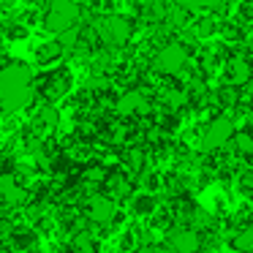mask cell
<instances>
[{"label":"cell","mask_w":253,"mask_h":253,"mask_svg":"<svg viewBox=\"0 0 253 253\" xmlns=\"http://www.w3.org/2000/svg\"><path fill=\"white\" fill-rule=\"evenodd\" d=\"M231 133H234V120H231V117H223V115L215 117V120L207 126L204 136H202V150H204V153L220 150L231 139Z\"/></svg>","instance_id":"cell-4"},{"label":"cell","mask_w":253,"mask_h":253,"mask_svg":"<svg viewBox=\"0 0 253 253\" xmlns=\"http://www.w3.org/2000/svg\"><path fill=\"white\" fill-rule=\"evenodd\" d=\"M3 3H11V0H3Z\"/></svg>","instance_id":"cell-28"},{"label":"cell","mask_w":253,"mask_h":253,"mask_svg":"<svg viewBox=\"0 0 253 253\" xmlns=\"http://www.w3.org/2000/svg\"><path fill=\"white\" fill-rule=\"evenodd\" d=\"M0 253H8V251H0Z\"/></svg>","instance_id":"cell-29"},{"label":"cell","mask_w":253,"mask_h":253,"mask_svg":"<svg viewBox=\"0 0 253 253\" xmlns=\"http://www.w3.org/2000/svg\"><path fill=\"white\" fill-rule=\"evenodd\" d=\"M188 63V49L182 44H166L158 49V55H155L153 66L158 74H164V77H174V74H180L182 68H185Z\"/></svg>","instance_id":"cell-3"},{"label":"cell","mask_w":253,"mask_h":253,"mask_svg":"<svg viewBox=\"0 0 253 253\" xmlns=\"http://www.w3.org/2000/svg\"><path fill=\"white\" fill-rule=\"evenodd\" d=\"M39 120L44 123L46 128H57V123H60V112H57V106H44V109L39 112Z\"/></svg>","instance_id":"cell-17"},{"label":"cell","mask_w":253,"mask_h":253,"mask_svg":"<svg viewBox=\"0 0 253 253\" xmlns=\"http://www.w3.org/2000/svg\"><path fill=\"white\" fill-rule=\"evenodd\" d=\"M33 101V71L25 63H6L0 68V109L19 112Z\"/></svg>","instance_id":"cell-1"},{"label":"cell","mask_w":253,"mask_h":253,"mask_svg":"<svg viewBox=\"0 0 253 253\" xmlns=\"http://www.w3.org/2000/svg\"><path fill=\"white\" fill-rule=\"evenodd\" d=\"M153 210H155V199L150 196V193H142V196L133 199V212H139V215H150Z\"/></svg>","instance_id":"cell-15"},{"label":"cell","mask_w":253,"mask_h":253,"mask_svg":"<svg viewBox=\"0 0 253 253\" xmlns=\"http://www.w3.org/2000/svg\"><path fill=\"white\" fill-rule=\"evenodd\" d=\"M60 52H63V49L57 46V41H55V44H46V46H41V49H39V60H41V63H49V60H55Z\"/></svg>","instance_id":"cell-19"},{"label":"cell","mask_w":253,"mask_h":253,"mask_svg":"<svg viewBox=\"0 0 253 253\" xmlns=\"http://www.w3.org/2000/svg\"><path fill=\"white\" fill-rule=\"evenodd\" d=\"M115 202H112L109 196H90L87 202V218L93 220L95 226H109L112 220H115Z\"/></svg>","instance_id":"cell-6"},{"label":"cell","mask_w":253,"mask_h":253,"mask_svg":"<svg viewBox=\"0 0 253 253\" xmlns=\"http://www.w3.org/2000/svg\"><path fill=\"white\" fill-rule=\"evenodd\" d=\"M74 253H95V240L90 231H77V237H74Z\"/></svg>","instance_id":"cell-14"},{"label":"cell","mask_w":253,"mask_h":253,"mask_svg":"<svg viewBox=\"0 0 253 253\" xmlns=\"http://www.w3.org/2000/svg\"><path fill=\"white\" fill-rule=\"evenodd\" d=\"M174 3L180 8H188V11H191V8H220L223 0H174Z\"/></svg>","instance_id":"cell-16"},{"label":"cell","mask_w":253,"mask_h":253,"mask_svg":"<svg viewBox=\"0 0 253 253\" xmlns=\"http://www.w3.org/2000/svg\"><path fill=\"white\" fill-rule=\"evenodd\" d=\"M229 142L234 144V150L242 155V158H248V155L253 153V139H251V133H248V131H234Z\"/></svg>","instance_id":"cell-12"},{"label":"cell","mask_w":253,"mask_h":253,"mask_svg":"<svg viewBox=\"0 0 253 253\" xmlns=\"http://www.w3.org/2000/svg\"><path fill=\"white\" fill-rule=\"evenodd\" d=\"M8 36H11V39H25V36H28V30L19 28V25H11V28H8Z\"/></svg>","instance_id":"cell-24"},{"label":"cell","mask_w":253,"mask_h":253,"mask_svg":"<svg viewBox=\"0 0 253 253\" xmlns=\"http://www.w3.org/2000/svg\"><path fill=\"white\" fill-rule=\"evenodd\" d=\"M126 161H128V166H131L133 171H139V169H142V164H144V153H142V150H131V153L126 155Z\"/></svg>","instance_id":"cell-21"},{"label":"cell","mask_w":253,"mask_h":253,"mask_svg":"<svg viewBox=\"0 0 253 253\" xmlns=\"http://www.w3.org/2000/svg\"><path fill=\"white\" fill-rule=\"evenodd\" d=\"M242 191H251V174L245 171V177H242Z\"/></svg>","instance_id":"cell-25"},{"label":"cell","mask_w":253,"mask_h":253,"mask_svg":"<svg viewBox=\"0 0 253 253\" xmlns=\"http://www.w3.org/2000/svg\"><path fill=\"white\" fill-rule=\"evenodd\" d=\"M220 101H223L226 106H229V104L234 106L237 104V87H226L223 93H220Z\"/></svg>","instance_id":"cell-23"},{"label":"cell","mask_w":253,"mask_h":253,"mask_svg":"<svg viewBox=\"0 0 253 253\" xmlns=\"http://www.w3.org/2000/svg\"><path fill=\"white\" fill-rule=\"evenodd\" d=\"M117 112L120 115H144L147 112V98L139 90H128L117 98Z\"/></svg>","instance_id":"cell-8"},{"label":"cell","mask_w":253,"mask_h":253,"mask_svg":"<svg viewBox=\"0 0 253 253\" xmlns=\"http://www.w3.org/2000/svg\"><path fill=\"white\" fill-rule=\"evenodd\" d=\"M82 177L87 182H104L106 180V169H104V166H87Z\"/></svg>","instance_id":"cell-20"},{"label":"cell","mask_w":253,"mask_h":253,"mask_svg":"<svg viewBox=\"0 0 253 253\" xmlns=\"http://www.w3.org/2000/svg\"><path fill=\"white\" fill-rule=\"evenodd\" d=\"M169 248H171V251H177V253H199V251H202V237H199L196 229L182 226V229L171 231Z\"/></svg>","instance_id":"cell-7"},{"label":"cell","mask_w":253,"mask_h":253,"mask_svg":"<svg viewBox=\"0 0 253 253\" xmlns=\"http://www.w3.org/2000/svg\"><path fill=\"white\" fill-rule=\"evenodd\" d=\"M79 14H82V8H79L77 0H52L46 14H44V28L49 30V33L60 36V33H66V30L77 28Z\"/></svg>","instance_id":"cell-2"},{"label":"cell","mask_w":253,"mask_h":253,"mask_svg":"<svg viewBox=\"0 0 253 253\" xmlns=\"http://www.w3.org/2000/svg\"><path fill=\"white\" fill-rule=\"evenodd\" d=\"M0 199H3L6 207H25V204H28V191H25L22 185H17V188H11L8 193H3Z\"/></svg>","instance_id":"cell-13"},{"label":"cell","mask_w":253,"mask_h":253,"mask_svg":"<svg viewBox=\"0 0 253 253\" xmlns=\"http://www.w3.org/2000/svg\"><path fill=\"white\" fill-rule=\"evenodd\" d=\"M17 185H19V182H17V177H14V174H0V196L8 193L11 188H17Z\"/></svg>","instance_id":"cell-22"},{"label":"cell","mask_w":253,"mask_h":253,"mask_svg":"<svg viewBox=\"0 0 253 253\" xmlns=\"http://www.w3.org/2000/svg\"><path fill=\"white\" fill-rule=\"evenodd\" d=\"M231 248H234L237 253H251L253 251V229L251 226L240 229L234 237H231Z\"/></svg>","instance_id":"cell-11"},{"label":"cell","mask_w":253,"mask_h":253,"mask_svg":"<svg viewBox=\"0 0 253 253\" xmlns=\"http://www.w3.org/2000/svg\"><path fill=\"white\" fill-rule=\"evenodd\" d=\"M68 84H71V79H68L66 71L49 74V77H46V90H44V93L49 95V98H60V95L68 90Z\"/></svg>","instance_id":"cell-10"},{"label":"cell","mask_w":253,"mask_h":253,"mask_svg":"<svg viewBox=\"0 0 253 253\" xmlns=\"http://www.w3.org/2000/svg\"><path fill=\"white\" fill-rule=\"evenodd\" d=\"M242 3H245V6H248V3H251V0H242Z\"/></svg>","instance_id":"cell-27"},{"label":"cell","mask_w":253,"mask_h":253,"mask_svg":"<svg viewBox=\"0 0 253 253\" xmlns=\"http://www.w3.org/2000/svg\"><path fill=\"white\" fill-rule=\"evenodd\" d=\"M193 33H196L199 39H207V36L215 33V22L212 19H199V22L193 25Z\"/></svg>","instance_id":"cell-18"},{"label":"cell","mask_w":253,"mask_h":253,"mask_svg":"<svg viewBox=\"0 0 253 253\" xmlns=\"http://www.w3.org/2000/svg\"><path fill=\"white\" fill-rule=\"evenodd\" d=\"M226 74H229L231 87H242V84H248V79H251V66H248L245 60H231Z\"/></svg>","instance_id":"cell-9"},{"label":"cell","mask_w":253,"mask_h":253,"mask_svg":"<svg viewBox=\"0 0 253 253\" xmlns=\"http://www.w3.org/2000/svg\"><path fill=\"white\" fill-rule=\"evenodd\" d=\"M155 253H177V251H171V248H158Z\"/></svg>","instance_id":"cell-26"},{"label":"cell","mask_w":253,"mask_h":253,"mask_svg":"<svg viewBox=\"0 0 253 253\" xmlns=\"http://www.w3.org/2000/svg\"><path fill=\"white\" fill-rule=\"evenodd\" d=\"M95 30H98V36L112 46H123L131 39V22H128L126 17H106L95 25Z\"/></svg>","instance_id":"cell-5"}]
</instances>
